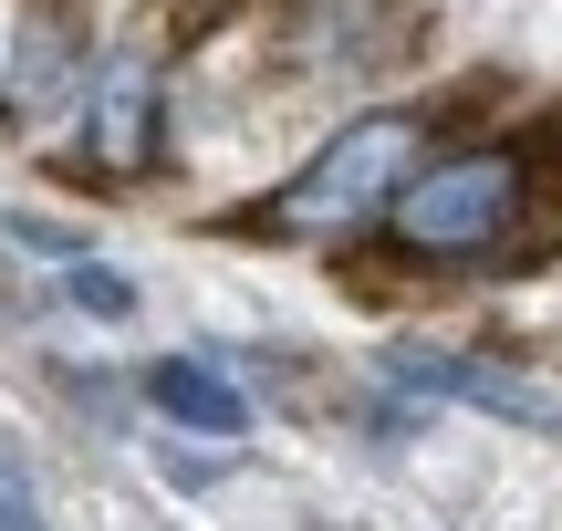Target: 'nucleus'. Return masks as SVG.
<instances>
[{
    "instance_id": "obj_8",
    "label": "nucleus",
    "mask_w": 562,
    "mask_h": 531,
    "mask_svg": "<svg viewBox=\"0 0 562 531\" xmlns=\"http://www.w3.org/2000/svg\"><path fill=\"white\" fill-rule=\"evenodd\" d=\"M0 531H53V511H42V479H32V459L0 438Z\"/></svg>"
},
{
    "instance_id": "obj_5",
    "label": "nucleus",
    "mask_w": 562,
    "mask_h": 531,
    "mask_svg": "<svg viewBox=\"0 0 562 531\" xmlns=\"http://www.w3.org/2000/svg\"><path fill=\"white\" fill-rule=\"evenodd\" d=\"M83 83H94V74H83V32H74L63 11H42V21H32V42H21L11 125H21V136H42L53 115H74V104H83Z\"/></svg>"
},
{
    "instance_id": "obj_2",
    "label": "nucleus",
    "mask_w": 562,
    "mask_h": 531,
    "mask_svg": "<svg viewBox=\"0 0 562 531\" xmlns=\"http://www.w3.org/2000/svg\"><path fill=\"white\" fill-rule=\"evenodd\" d=\"M427 136H438V104H375V115H355L323 157H302L281 178V199L250 229H355V219H375L427 167Z\"/></svg>"
},
{
    "instance_id": "obj_4",
    "label": "nucleus",
    "mask_w": 562,
    "mask_h": 531,
    "mask_svg": "<svg viewBox=\"0 0 562 531\" xmlns=\"http://www.w3.org/2000/svg\"><path fill=\"white\" fill-rule=\"evenodd\" d=\"M385 375L417 396H448V407H480V417H510V428H552V396L531 386V375L490 365V354H438V344H396L385 354Z\"/></svg>"
},
{
    "instance_id": "obj_7",
    "label": "nucleus",
    "mask_w": 562,
    "mask_h": 531,
    "mask_svg": "<svg viewBox=\"0 0 562 531\" xmlns=\"http://www.w3.org/2000/svg\"><path fill=\"white\" fill-rule=\"evenodd\" d=\"M63 292H74L94 324H136V282H125L115 261H83V250H74V261H63Z\"/></svg>"
},
{
    "instance_id": "obj_6",
    "label": "nucleus",
    "mask_w": 562,
    "mask_h": 531,
    "mask_svg": "<svg viewBox=\"0 0 562 531\" xmlns=\"http://www.w3.org/2000/svg\"><path fill=\"white\" fill-rule=\"evenodd\" d=\"M146 407L178 417V428H199V438H250V396H240V375L209 365V354H157V365H146Z\"/></svg>"
},
{
    "instance_id": "obj_1",
    "label": "nucleus",
    "mask_w": 562,
    "mask_h": 531,
    "mask_svg": "<svg viewBox=\"0 0 562 531\" xmlns=\"http://www.w3.org/2000/svg\"><path fill=\"white\" fill-rule=\"evenodd\" d=\"M521 208H531V146H459V157L417 167L375 219L406 261H490L510 250Z\"/></svg>"
},
{
    "instance_id": "obj_3",
    "label": "nucleus",
    "mask_w": 562,
    "mask_h": 531,
    "mask_svg": "<svg viewBox=\"0 0 562 531\" xmlns=\"http://www.w3.org/2000/svg\"><path fill=\"white\" fill-rule=\"evenodd\" d=\"M83 167L94 178H146L157 167V136H167V104H157V63L115 53L94 83H83Z\"/></svg>"
}]
</instances>
